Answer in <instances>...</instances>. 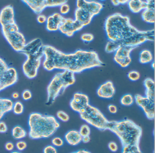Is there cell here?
<instances>
[{"mask_svg": "<svg viewBox=\"0 0 155 153\" xmlns=\"http://www.w3.org/2000/svg\"><path fill=\"white\" fill-rule=\"evenodd\" d=\"M70 10V7L69 5L66 3L63 4L62 5H61L60 8V11L61 14H66L69 12Z\"/></svg>", "mask_w": 155, "mask_h": 153, "instance_id": "b9f144b4", "label": "cell"}, {"mask_svg": "<svg viewBox=\"0 0 155 153\" xmlns=\"http://www.w3.org/2000/svg\"><path fill=\"white\" fill-rule=\"evenodd\" d=\"M121 153H142L139 145L127 146L122 147Z\"/></svg>", "mask_w": 155, "mask_h": 153, "instance_id": "4dcf8cb0", "label": "cell"}, {"mask_svg": "<svg viewBox=\"0 0 155 153\" xmlns=\"http://www.w3.org/2000/svg\"><path fill=\"white\" fill-rule=\"evenodd\" d=\"M42 55L27 57V59L22 64V72L28 78H34L37 77L39 69L41 65Z\"/></svg>", "mask_w": 155, "mask_h": 153, "instance_id": "ba28073f", "label": "cell"}, {"mask_svg": "<svg viewBox=\"0 0 155 153\" xmlns=\"http://www.w3.org/2000/svg\"><path fill=\"white\" fill-rule=\"evenodd\" d=\"M128 78L132 81H137L140 78V73L137 71H131L128 73Z\"/></svg>", "mask_w": 155, "mask_h": 153, "instance_id": "d590c367", "label": "cell"}, {"mask_svg": "<svg viewBox=\"0 0 155 153\" xmlns=\"http://www.w3.org/2000/svg\"><path fill=\"white\" fill-rule=\"evenodd\" d=\"M76 82L75 73L64 70L54 75L47 88V104L51 105L56 100L61 92Z\"/></svg>", "mask_w": 155, "mask_h": 153, "instance_id": "5b68a950", "label": "cell"}, {"mask_svg": "<svg viewBox=\"0 0 155 153\" xmlns=\"http://www.w3.org/2000/svg\"><path fill=\"white\" fill-rule=\"evenodd\" d=\"M94 16L84 9L77 8L75 10V20L81 24L84 27L90 24Z\"/></svg>", "mask_w": 155, "mask_h": 153, "instance_id": "d6986e66", "label": "cell"}, {"mask_svg": "<svg viewBox=\"0 0 155 153\" xmlns=\"http://www.w3.org/2000/svg\"><path fill=\"white\" fill-rule=\"evenodd\" d=\"M116 92V89L112 81H106L101 84L97 90V94L100 97L110 99L113 97Z\"/></svg>", "mask_w": 155, "mask_h": 153, "instance_id": "2e32d148", "label": "cell"}, {"mask_svg": "<svg viewBox=\"0 0 155 153\" xmlns=\"http://www.w3.org/2000/svg\"><path fill=\"white\" fill-rule=\"evenodd\" d=\"M119 4L121 5L126 4V3H127L129 2L128 0H118Z\"/></svg>", "mask_w": 155, "mask_h": 153, "instance_id": "816d5d0a", "label": "cell"}, {"mask_svg": "<svg viewBox=\"0 0 155 153\" xmlns=\"http://www.w3.org/2000/svg\"><path fill=\"white\" fill-rule=\"evenodd\" d=\"M58 118L62 122H67L69 121L70 117L69 115L65 111L59 110L57 113Z\"/></svg>", "mask_w": 155, "mask_h": 153, "instance_id": "836d02e7", "label": "cell"}, {"mask_svg": "<svg viewBox=\"0 0 155 153\" xmlns=\"http://www.w3.org/2000/svg\"><path fill=\"white\" fill-rule=\"evenodd\" d=\"M15 146L18 151L21 152V151H24L27 148L28 145H27V142L24 140H19L16 143Z\"/></svg>", "mask_w": 155, "mask_h": 153, "instance_id": "74e56055", "label": "cell"}, {"mask_svg": "<svg viewBox=\"0 0 155 153\" xmlns=\"http://www.w3.org/2000/svg\"><path fill=\"white\" fill-rule=\"evenodd\" d=\"M108 110L109 111L110 113L115 114L117 112V106L113 104H110L108 106Z\"/></svg>", "mask_w": 155, "mask_h": 153, "instance_id": "7dc6e473", "label": "cell"}, {"mask_svg": "<svg viewBox=\"0 0 155 153\" xmlns=\"http://www.w3.org/2000/svg\"><path fill=\"white\" fill-rule=\"evenodd\" d=\"M61 14L55 13L47 17L46 29L49 31H56L59 30L60 26L65 20Z\"/></svg>", "mask_w": 155, "mask_h": 153, "instance_id": "e0dca14e", "label": "cell"}, {"mask_svg": "<svg viewBox=\"0 0 155 153\" xmlns=\"http://www.w3.org/2000/svg\"><path fill=\"white\" fill-rule=\"evenodd\" d=\"M135 99L132 95L130 94H127L123 95L120 99V102L121 105L126 107H128L133 105Z\"/></svg>", "mask_w": 155, "mask_h": 153, "instance_id": "f1b7e54d", "label": "cell"}, {"mask_svg": "<svg viewBox=\"0 0 155 153\" xmlns=\"http://www.w3.org/2000/svg\"><path fill=\"white\" fill-rule=\"evenodd\" d=\"M2 31L4 38L12 48L18 52H21L26 45V39L19 31L16 21L1 26Z\"/></svg>", "mask_w": 155, "mask_h": 153, "instance_id": "8992f818", "label": "cell"}, {"mask_svg": "<svg viewBox=\"0 0 155 153\" xmlns=\"http://www.w3.org/2000/svg\"><path fill=\"white\" fill-rule=\"evenodd\" d=\"M24 106L23 103L20 101H17L13 103L12 111L15 115H21L24 112Z\"/></svg>", "mask_w": 155, "mask_h": 153, "instance_id": "f546056e", "label": "cell"}, {"mask_svg": "<svg viewBox=\"0 0 155 153\" xmlns=\"http://www.w3.org/2000/svg\"><path fill=\"white\" fill-rule=\"evenodd\" d=\"M18 80V72L13 67H9L6 72L0 78V81L3 90L16 84Z\"/></svg>", "mask_w": 155, "mask_h": 153, "instance_id": "5bb4252c", "label": "cell"}, {"mask_svg": "<svg viewBox=\"0 0 155 153\" xmlns=\"http://www.w3.org/2000/svg\"><path fill=\"white\" fill-rule=\"evenodd\" d=\"M76 4L77 8L84 9L94 16L99 14L103 8L102 3L96 1L78 0Z\"/></svg>", "mask_w": 155, "mask_h": 153, "instance_id": "9a60e30c", "label": "cell"}, {"mask_svg": "<svg viewBox=\"0 0 155 153\" xmlns=\"http://www.w3.org/2000/svg\"><path fill=\"white\" fill-rule=\"evenodd\" d=\"M151 67H152L153 69H155V62H153L152 64H151Z\"/></svg>", "mask_w": 155, "mask_h": 153, "instance_id": "9f6ffc18", "label": "cell"}, {"mask_svg": "<svg viewBox=\"0 0 155 153\" xmlns=\"http://www.w3.org/2000/svg\"><path fill=\"white\" fill-rule=\"evenodd\" d=\"M5 149L7 151H9V152H12V151L14 150V148H15V145L14 143L12 142H8L6 143L5 145Z\"/></svg>", "mask_w": 155, "mask_h": 153, "instance_id": "f6af8a7d", "label": "cell"}, {"mask_svg": "<svg viewBox=\"0 0 155 153\" xmlns=\"http://www.w3.org/2000/svg\"><path fill=\"white\" fill-rule=\"evenodd\" d=\"M28 125V135L32 139L49 138L56 133L60 126L54 116L37 112L30 114Z\"/></svg>", "mask_w": 155, "mask_h": 153, "instance_id": "3957f363", "label": "cell"}, {"mask_svg": "<svg viewBox=\"0 0 155 153\" xmlns=\"http://www.w3.org/2000/svg\"><path fill=\"white\" fill-rule=\"evenodd\" d=\"M51 144L55 147H61L64 144V141L60 137H55L51 139Z\"/></svg>", "mask_w": 155, "mask_h": 153, "instance_id": "e575fe53", "label": "cell"}, {"mask_svg": "<svg viewBox=\"0 0 155 153\" xmlns=\"http://www.w3.org/2000/svg\"><path fill=\"white\" fill-rule=\"evenodd\" d=\"M84 26L76 20L70 18H65L59 30L60 31L68 37L73 36L75 32L80 30Z\"/></svg>", "mask_w": 155, "mask_h": 153, "instance_id": "7c38bea8", "label": "cell"}, {"mask_svg": "<svg viewBox=\"0 0 155 153\" xmlns=\"http://www.w3.org/2000/svg\"><path fill=\"white\" fill-rule=\"evenodd\" d=\"M2 90H3V89L2 88V86L1 82L0 81V91H2Z\"/></svg>", "mask_w": 155, "mask_h": 153, "instance_id": "11a10c76", "label": "cell"}, {"mask_svg": "<svg viewBox=\"0 0 155 153\" xmlns=\"http://www.w3.org/2000/svg\"><path fill=\"white\" fill-rule=\"evenodd\" d=\"M12 98L14 99H17L19 97L20 95L18 92H14L12 93Z\"/></svg>", "mask_w": 155, "mask_h": 153, "instance_id": "681fc988", "label": "cell"}, {"mask_svg": "<svg viewBox=\"0 0 155 153\" xmlns=\"http://www.w3.org/2000/svg\"><path fill=\"white\" fill-rule=\"evenodd\" d=\"M65 141L71 146H76L80 144L82 141V137L78 131L71 130L68 131L64 136Z\"/></svg>", "mask_w": 155, "mask_h": 153, "instance_id": "44dd1931", "label": "cell"}, {"mask_svg": "<svg viewBox=\"0 0 155 153\" xmlns=\"http://www.w3.org/2000/svg\"><path fill=\"white\" fill-rule=\"evenodd\" d=\"M37 21L39 24H44L46 23L47 20V17L46 15L44 14H39L37 16Z\"/></svg>", "mask_w": 155, "mask_h": 153, "instance_id": "bcb514c9", "label": "cell"}, {"mask_svg": "<svg viewBox=\"0 0 155 153\" xmlns=\"http://www.w3.org/2000/svg\"><path fill=\"white\" fill-rule=\"evenodd\" d=\"M91 138L90 136H84L82 137V141L81 142L86 144V143H89L90 141Z\"/></svg>", "mask_w": 155, "mask_h": 153, "instance_id": "c3c4849f", "label": "cell"}, {"mask_svg": "<svg viewBox=\"0 0 155 153\" xmlns=\"http://www.w3.org/2000/svg\"><path fill=\"white\" fill-rule=\"evenodd\" d=\"M12 135L16 140H21L28 135V132L21 126L17 125L13 127L12 129Z\"/></svg>", "mask_w": 155, "mask_h": 153, "instance_id": "d4e9b609", "label": "cell"}, {"mask_svg": "<svg viewBox=\"0 0 155 153\" xmlns=\"http://www.w3.org/2000/svg\"><path fill=\"white\" fill-rule=\"evenodd\" d=\"M107 129L119 139L122 147L139 145L142 135V129L132 120L124 119L119 121H109Z\"/></svg>", "mask_w": 155, "mask_h": 153, "instance_id": "277c9868", "label": "cell"}, {"mask_svg": "<svg viewBox=\"0 0 155 153\" xmlns=\"http://www.w3.org/2000/svg\"><path fill=\"white\" fill-rule=\"evenodd\" d=\"M134 99L148 119L153 120L155 119V102L139 94L135 95Z\"/></svg>", "mask_w": 155, "mask_h": 153, "instance_id": "30bf717a", "label": "cell"}, {"mask_svg": "<svg viewBox=\"0 0 155 153\" xmlns=\"http://www.w3.org/2000/svg\"><path fill=\"white\" fill-rule=\"evenodd\" d=\"M78 131L82 137L90 136L91 134L90 127L87 125L84 124L81 126Z\"/></svg>", "mask_w": 155, "mask_h": 153, "instance_id": "d6a6232c", "label": "cell"}, {"mask_svg": "<svg viewBox=\"0 0 155 153\" xmlns=\"http://www.w3.org/2000/svg\"><path fill=\"white\" fill-rule=\"evenodd\" d=\"M66 0H46L47 7H54L61 6L67 2Z\"/></svg>", "mask_w": 155, "mask_h": 153, "instance_id": "1f68e13d", "label": "cell"}, {"mask_svg": "<svg viewBox=\"0 0 155 153\" xmlns=\"http://www.w3.org/2000/svg\"><path fill=\"white\" fill-rule=\"evenodd\" d=\"M13 105L10 99L0 97V121L7 113L12 111Z\"/></svg>", "mask_w": 155, "mask_h": 153, "instance_id": "7402d4cb", "label": "cell"}, {"mask_svg": "<svg viewBox=\"0 0 155 153\" xmlns=\"http://www.w3.org/2000/svg\"><path fill=\"white\" fill-rule=\"evenodd\" d=\"M81 39L84 42H90L94 40V36L91 33H83V34L81 35Z\"/></svg>", "mask_w": 155, "mask_h": 153, "instance_id": "60d3db41", "label": "cell"}, {"mask_svg": "<svg viewBox=\"0 0 155 153\" xmlns=\"http://www.w3.org/2000/svg\"><path fill=\"white\" fill-rule=\"evenodd\" d=\"M153 60V56L150 51L147 49L142 50L140 53L139 61L142 64L151 62Z\"/></svg>", "mask_w": 155, "mask_h": 153, "instance_id": "4316f807", "label": "cell"}, {"mask_svg": "<svg viewBox=\"0 0 155 153\" xmlns=\"http://www.w3.org/2000/svg\"><path fill=\"white\" fill-rule=\"evenodd\" d=\"M10 153H22L20 151H18V150H13V151L11 152Z\"/></svg>", "mask_w": 155, "mask_h": 153, "instance_id": "db71d44e", "label": "cell"}, {"mask_svg": "<svg viewBox=\"0 0 155 153\" xmlns=\"http://www.w3.org/2000/svg\"><path fill=\"white\" fill-rule=\"evenodd\" d=\"M89 104V97L86 94L80 92L74 94L70 103L71 109L78 113Z\"/></svg>", "mask_w": 155, "mask_h": 153, "instance_id": "4fadbf2b", "label": "cell"}, {"mask_svg": "<svg viewBox=\"0 0 155 153\" xmlns=\"http://www.w3.org/2000/svg\"><path fill=\"white\" fill-rule=\"evenodd\" d=\"M109 149L112 152H116L118 150V146L116 142L111 141L108 145Z\"/></svg>", "mask_w": 155, "mask_h": 153, "instance_id": "7bdbcfd3", "label": "cell"}, {"mask_svg": "<svg viewBox=\"0 0 155 153\" xmlns=\"http://www.w3.org/2000/svg\"><path fill=\"white\" fill-rule=\"evenodd\" d=\"M79 114L83 120L92 126L102 131L107 129L109 120L97 108L89 104Z\"/></svg>", "mask_w": 155, "mask_h": 153, "instance_id": "52a82bcc", "label": "cell"}, {"mask_svg": "<svg viewBox=\"0 0 155 153\" xmlns=\"http://www.w3.org/2000/svg\"><path fill=\"white\" fill-rule=\"evenodd\" d=\"M141 17L146 23L154 24L155 21V8H146L142 12Z\"/></svg>", "mask_w": 155, "mask_h": 153, "instance_id": "484cf974", "label": "cell"}, {"mask_svg": "<svg viewBox=\"0 0 155 153\" xmlns=\"http://www.w3.org/2000/svg\"><path fill=\"white\" fill-rule=\"evenodd\" d=\"M120 46L121 45L118 42L109 40L106 44L105 51L106 52L108 53L114 52H116Z\"/></svg>", "mask_w": 155, "mask_h": 153, "instance_id": "83f0119b", "label": "cell"}, {"mask_svg": "<svg viewBox=\"0 0 155 153\" xmlns=\"http://www.w3.org/2000/svg\"><path fill=\"white\" fill-rule=\"evenodd\" d=\"M128 4L130 10L134 13H138L147 7V2L140 0L129 1Z\"/></svg>", "mask_w": 155, "mask_h": 153, "instance_id": "cb8c5ba5", "label": "cell"}, {"mask_svg": "<svg viewBox=\"0 0 155 153\" xmlns=\"http://www.w3.org/2000/svg\"><path fill=\"white\" fill-rule=\"evenodd\" d=\"M111 1V2L113 4V5H115V6H117L119 5V4L118 2V0H112Z\"/></svg>", "mask_w": 155, "mask_h": 153, "instance_id": "f5cc1de1", "label": "cell"}, {"mask_svg": "<svg viewBox=\"0 0 155 153\" xmlns=\"http://www.w3.org/2000/svg\"><path fill=\"white\" fill-rule=\"evenodd\" d=\"M71 153H91L89 151L87 150H84V149H81V150H78V151H75V152H72Z\"/></svg>", "mask_w": 155, "mask_h": 153, "instance_id": "f907efd6", "label": "cell"}, {"mask_svg": "<svg viewBox=\"0 0 155 153\" xmlns=\"http://www.w3.org/2000/svg\"><path fill=\"white\" fill-rule=\"evenodd\" d=\"M42 41L39 38L32 40L26 43L21 53L25 55L26 57L34 55H43V47Z\"/></svg>", "mask_w": 155, "mask_h": 153, "instance_id": "8fae6325", "label": "cell"}, {"mask_svg": "<svg viewBox=\"0 0 155 153\" xmlns=\"http://www.w3.org/2000/svg\"><path fill=\"white\" fill-rule=\"evenodd\" d=\"M8 128L6 123L4 121H0V133L3 134L8 131Z\"/></svg>", "mask_w": 155, "mask_h": 153, "instance_id": "ee69618b", "label": "cell"}, {"mask_svg": "<svg viewBox=\"0 0 155 153\" xmlns=\"http://www.w3.org/2000/svg\"><path fill=\"white\" fill-rule=\"evenodd\" d=\"M15 21V11L13 6L8 5L0 11V24L2 26Z\"/></svg>", "mask_w": 155, "mask_h": 153, "instance_id": "ac0fdd59", "label": "cell"}, {"mask_svg": "<svg viewBox=\"0 0 155 153\" xmlns=\"http://www.w3.org/2000/svg\"><path fill=\"white\" fill-rule=\"evenodd\" d=\"M21 97H22V98L23 99V100H25V101H28V100H30L32 98V93L29 90H25L21 94Z\"/></svg>", "mask_w": 155, "mask_h": 153, "instance_id": "f35d334b", "label": "cell"}, {"mask_svg": "<svg viewBox=\"0 0 155 153\" xmlns=\"http://www.w3.org/2000/svg\"><path fill=\"white\" fill-rule=\"evenodd\" d=\"M105 29L110 40L118 41L121 46L135 47L141 44L144 32L131 25L128 16L119 13L113 14L107 18Z\"/></svg>", "mask_w": 155, "mask_h": 153, "instance_id": "7a4b0ae2", "label": "cell"}, {"mask_svg": "<svg viewBox=\"0 0 155 153\" xmlns=\"http://www.w3.org/2000/svg\"><path fill=\"white\" fill-rule=\"evenodd\" d=\"M137 47L121 45L115 52L114 59L122 68L127 67L131 62L130 53Z\"/></svg>", "mask_w": 155, "mask_h": 153, "instance_id": "9c48e42d", "label": "cell"}, {"mask_svg": "<svg viewBox=\"0 0 155 153\" xmlns=\"http://www.w3.org/2000/svg\"><path fill=\"white\" fill-rule=\"evenodd\" d=\"M43 153H58L57 148L52 145H48L46 146L43 151Z\"/></svg>", "mask_w": 155, "mask_h": 153, "instance_id": "ab89813d", "label": "cell"}, {"mask_svg": "<svg viewBox=\"0 0 155 153\" xmlns=\"http://www.w3.org/2000/svg\"><path fill=\"white\" fill-rule=\"evenodd\" d=\"M22 1L37 14H41V12L47 8L46 0H24Z\"/></svg>", "mask_w": 155, "mask_h": 153, "instance_id": "ffe728a7", "label": "cell"}, {"mask_svg": "<svg viewBox=\"0 0 155 153\" xmlns=\"http://www.w3.org/2000/svg\"><path fill=\"white\" fill-rule=\"evenodd\" d=\"M43 68L48 71L63 70L80 73L86 70L105 64L101 60L96 52L78 50L71 53H66L53 46L44 45Z\"/></svg>", "mask_w": 155, "mask_h": 153, "instance_id": "6da1fadb", "label": "cell"}, {"mask_svg": "<svg viewBox=\"0 0 155 153\" xmlns=\"http://www.w3.org/2000/svg\"><path fill=\"white\" fill-rule=\"evenodd\" d=\"M146 88L145 97L155 102V81L150 78H146L144 81Z\"/></svg>", "mask_w": 155, "mask_h": 153, "instance_id": "603a6c76", "label": "cell"}, {"mask_svg": "<svg viewBox=\"0 0 155 153\" xmlns=\"http://www.w3.org/2000/svg\"><path fill=\"white\" fill-rule=\"evenodd\" d=\"M9 66L7 62L3 59L0 57V78L6 72Z\"/></svg>", "mask_w": 155, "mask_h": 153, "instance_id": "8d00e7d4", "label": "cell"}]
</instances>
